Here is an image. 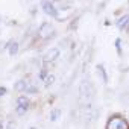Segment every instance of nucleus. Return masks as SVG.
<instances>
[{
    "label": "nucleus",
    "instance_id": "obj_10",
    "mask_svg": "<svg viewBox=\"0 0 129 129\" xmlns=\"http://www.w3.org/2000/svg\"><path fill=\"white\" fill-rule=\"evenodd\" d=\"M49 73H50V72H49V69L43 66V67L40 69V73H38V78H40V79H41V81L44 82V79H46V78L49 76Z\"/></svg>",
    "mask_w": 129,
    "mask_h": 129
},
{
    "label": "nucleus",
    "instance_id": "obj_11",
    "mask_svg": "<svg viewBox=\"0 0 129 129\" xmlns=\"http://www.w3.org/2000/svg\"><path fill=\"white\" fill-rule=\"evenodd\" d=\"M53 82H55V73H49V76L44 79V85L50 87V85H53Z\"/></svg>",
    "mask_w": 129,
    "mask_h": 129
},
{
    "label": "nucleus",
    "instance_id": "obj_13",
    "mask_svg": "<svg viewBox=\"0 0 129 129\" xmlns=\"http://www.w3.org/2000/svg\"><path fill=\"white\" fill-rule=\"evenodd\" d=\"M58 6H59V8H70V6H72V3H69V2H59V3H58Z\"/></svg>",
    "mask_w": 129,
    "mask_h": 129
},
{
    "label": "nucleus",
    "instance_id": "obj_8",
    "mask_svg": "<svg viewBox=\"0 0 129 129\" xmlns=\"http://www.w3.org/2000/svg\"><path fill=\"white\" fill-rule=\"evenodd\" d=\"M127 26H129V15H123L121 18H118V21H117V27H118L120 30H124Z\"/></svg>",
    "mask_w": 129,
    "mask_h": 129
},
{
    "label": "nucleus",
    "instance_id": "obj_2",
    "mask_svg": "<svg viewBox=\"0 0 129 129\" xmlns=\"http://www.w3.org/2000/svg\"><path fill=\"white\" fill-rule=\"evenodd\" d=\"M37 35H38L40 40L47 41V40H50V38L55 35V29H53V26H52L50 23H43V24H40Z\"/></svg>",
    "mask_w": 129,
    "mask_h": 129
},
{
    "label": "nucleus",
    "instance_id": "obj_4",
    "mask_svg": "<svg viewBox=\"0 0 129 129\" xmlns=\"http://www.w3.org/2000/svg\"><path fill=\"white\" fill-rule=\"evenodd\" d=\"M59 55H61V50H59L58 47H53V49H50V50L46 53V56H44L43 66H44V67H47L49 64H53V62H56V61L59 59Z\"/></svg>",
    "mask_w": 129,
    "mask_h": 129
},
{
    "label": "nucleus",
    "instance_id": "obj_3",
    "mask_svg": "<svg viewBox=\"0 0 129 129\" xmlns=\"http://www.w3.org/2000/svg\"><path fill=\"white\" fill-rule=\"evenodd\" d=\"M106 129H127V123L123 117L120 115H112L109 120H108V124H106Z\"/></svg>",
    "mask_w": 129,
    "mask_h": 129
},
{
    "label": "nucleus",
    "instance_id": "obj_15",
    "mask_svg": "<svg viewBox=\"0 0 129 129\" xmlns=\"http://www.w3.org/2000/svg\"><path fill=\"white\" fill-rule=\"evenodd\" d=\"M6 91H8V90H6V87H0V97L5 96V94H6Z\"/></svg>",
    "mask_w": 129,
    "mask_h": 129
},
{
    "label": "nucleus",
    "instance_id": "obj_5",
    "mask_svg": "<svg viewBox=\"0 0 129 129\" xmlns=\"http://www.w3.org/2000/svg\"><path fill=\"white\" fill-rule=\"evenodd\" d=\"M41 8H43V11L47 14V15H52V17H56V14H58V9H56V5L55 3H52V2H41Z\"/></svg>",
    "mask_w": 129,
    "mask_h": 129
},
{
    "label": "nucleus",
    "instance_id": "obj_9",
    "mask_svg": "<svg viewBox=\"0 0 129 129\" xmlns=\"http://www.w3.org/2000/svg\"><path fill=\"white\" fill-rule=\"evenodd\" d=\"M59 115H61V109L59 108H53L50 111V121H56L59 118Z\"/></svg>",
    "mask_w": 129,
    "mask_h": 129
},
{
    "label": "nucleus",
    "instance_id": "obj_7",
    "mask_svg": "<svg viewBox=\"0 0 129 129\" xmlns=\"http://www.w3.org/2000/svg\"><path fill=\"white\" fill-rule=\"evenodd\" d=\"M6 49H8V53H9L11 56H15V55L20 52V44H18L17 41H9V43L6 44Z\"/></svg>",
    "mask_w": 129,
    "mask_h": 129
},
{
    "label": "nucleus",
    "instance_id": "obj_1",
    "mask_svg": "<svg viewBox=\"0 0 129 129\" xmlns=\"http://www.w3.org/2000/svg\"><path fill=\"white\" fill-rule=\"evenodd\" d=\"M29 106H30V100H29V97L24 96V94L18 96V97H17V102H15V114L20 115V117L24 115V114L27 112Z\"/></svg>",
    "mask_w": 129,
    "mask_h": 129
},
{
    "label": "nucleus",
    "instance_id": "obj_12",
    "mask_svg": "<svg viewBox=\"0 0 129 129\" xmlns=\"http://www.w3.org/2000/svg\"><path fill=\"white\" fill-rule=\"evenodd\" d=\"M97 72H99V76H102V79H103V82L106 84L108 82V78H106V73H105V69H103V66H97Z\"/></svg>",
    "mask_w": 129,
    "mask_h": 129
},
{
    "label": "nucleus",
    "instance_id": "obj_6",
    "mask_svg": "<svg viewBox=\"0 0 129 129\" xmlns=\"http://www.w3.org/2000/svg\"><path fill=\"white\" fill-rule=\"evenodd\" d=\"M29 82H30V79H27V78H21V79H18V81L15 82L14 90H15V91H20V93H26Z\"/></svg>",
    "mask_w": 129,
    "mask_h": 129
},
{
    "label": "nucleus",
    "instance_id": "obj_16",
    "mask_svg": "<svg viewBox=\"0 0 129 129\" xmlns=\"http://www.w3.org/2000/svg\"><path fill=\"white\" fill-rule=\"evenodd\" d=\"M29 129H38V127H35V126H32V127H29Z\"/></svg>",
    "mask_w": 129,
    "mask_h": 129
},
{
    "label": "nucleus",
    "instance_id": "obj_14",
    "mask_svg": "<svg viewBox=\"0 0 129 129\" xmlns=\"http://www.w3.org/2000/svg\"><path fill=\"white\" fill-rule=\"evenodd\" d=\"M5 127H6V120L0 115V129H5Z\"/></svg>",
    "mask_w": 129,
    "mask_h": 129
}]
</instances>
